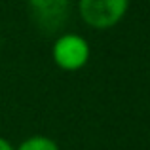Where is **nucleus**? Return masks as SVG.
Listing matches in <instances>:
<instances>
[{
  "instance_id": "nucleus-2",
  "label": "nucleus",
  "mask_w": 150,
  "mask_h": 150,
  "mask_svg": "<svg viewBox=\"0 0 150 150\" xmlns=\"http://www.w3.org/2000/svg\"><path fill=\"white\" fill-rule=\"evenodd\" d=\"M91 46L82 34L63 33L53 40L51 46V61L57 69L65 72H78L89 63Z\"/></svg>"
},
{
  "instance_id": "nucleus-1",
  "label": "nucleus",
  "mask_w": 150,
  "mask_h": 150,
  "mask_svg": "<svg viewBox=\"0 0 150 150\" xmlns=\"http://www.w3.org/2000/svg\"><path fill=\"white\" fill-rule=\"evenodd\" d=\"M131 0H78V15L93 30H108L124 21Z\"/></svg>"
},
{
  "instance_id": "nucleus-5",
  "label": "nucleus",
  "mask_w": 150,
  "mask_h": 150,
  "mask_svg": "<svg viewBox=\"0 0 150 150\" xmlns=\"http://www.w3.org/2000/svg\"><path fill=\"white\" fill-rule=\"evenodd\" d=\"M0 150H15V146L10 143V141L6 139V137L0 135Z\"/></svg>"
},
{
  "instance_id": "nucleus-4",
  "label": "nucleus",
  "mask_w": 150,
  "mask_h": 150,
  "mask_svg": "<svg viewBox=\"0 0 150 150\" xmlns=\"http://www.w3.org/2000/svg\"><path fill=\"white\" fill-rule=\"evenodd\" d=\"M15 150H61L59 143L48 135H30L23 139Z\"/></svg>"
},
{
  "instance_id": "nucleus-3",
  "label": "nucleus",
  "mask_w": 150,
  "mask_h": 150,
  "mask_svg": "<svg viewBox=\"0 0 150 150\" xmlns=\"http://www.w3.org/2000/svg\"><path fill=\"white\" fill-rule=\"evenodd\" d=\"M27 6L38 29L46 33H57L69 21L72 0H29Z\"/></svg>"
}]
</instances>
